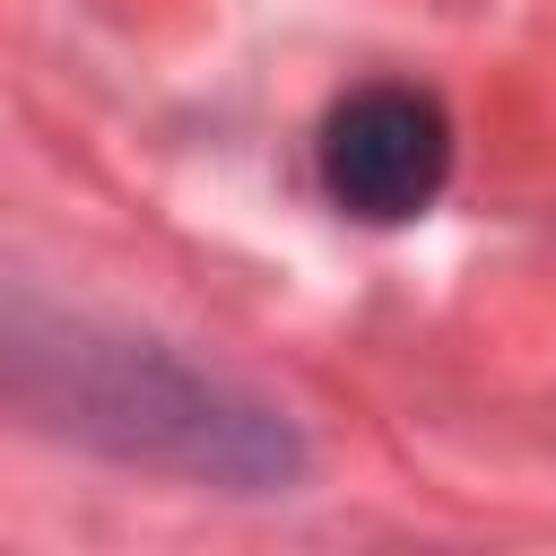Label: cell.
Returning <instances> with one entry per match:
<instances>
[{
	"instance_id": "1",
	"label": "cell",
	"mask_w": 556,
	"mask_h": 556,
	"mask_svg": "<svg viewBox=\"0 0 556 556\" xmlns=\"http://www.w3.org/2000/svg\"><path fill=\"white\" fill-rule=\"evenodd\" d=\"M0 356L17 365V391L52 408V426L122 452V460H174L226 486H287L304 469V443L278 408L252 391L148 348V339H96V330H9Z\"/></svg>"
},
{
	"instance_id": "2",
	"label": "cell",
	"mask_w": 556,
	"mask_h": 556,
	"mask_svg": "<svg viewBox=\"0 0 556 556\" xmlns=\"http://www.w3.org/2000/svg\"><path fill=\"white\" fill-rule=\"evenodd\" d=\"M313 165H321V191L365 217V226H408L443 200L452 182V113L426 96V87H356L330 104L321 139H313Z\"/></svg>"
}]
</instances>
